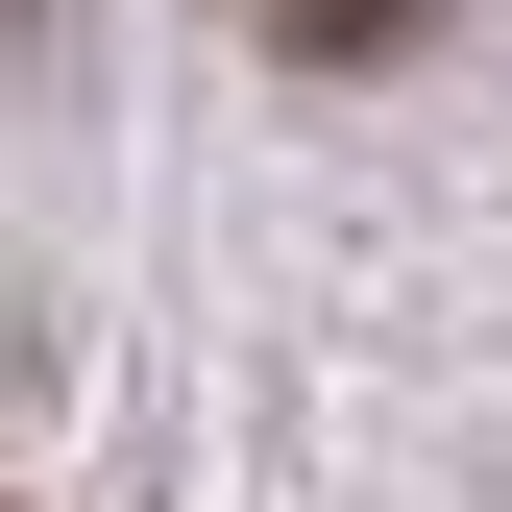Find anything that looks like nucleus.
<instances>
[{
    "mask_svg": "<svg viewBox=\"0 0 512 512\" xmlns=\"http://www.w3.org/2000/svg\"><path fill=\"white\" fill-rule=\"evenodd\" d=\"M269 25H293V49H317V74H391V49H415V25H439V0H269Z\"/></svg>",
    "mask_w": 512,
    "mask_h": 512,
    "instance_id": "f257e3e1",
    "label": "nucleus"
}]
</instances>
